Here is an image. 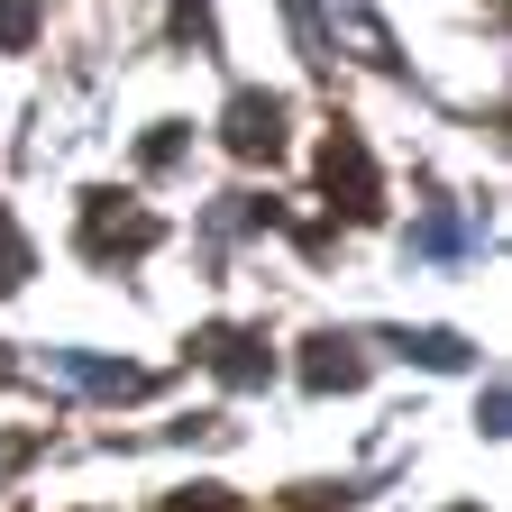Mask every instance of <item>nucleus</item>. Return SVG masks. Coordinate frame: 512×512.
Returning <instances> with one entry per match:
<instances>
[{
	"label": "nucleus",
	"instance_id": "obj_1",
	"mask_svg": "<svg viewBox=\"0 0 512 512\" xmlns=\"http://www.w3.org/2000/svg\"><path fill=\"white\" fill-rule=\"evenodd\" d=\"M37 375L55 384V394H74V403H147V394H165V375H156V366L110 357V348H46Z\"/></svg>",
	"mask_w": 512,
	"mask_h": 512
},
{
	"label": "nucleus",
	"instance_id": "obj_2",
	"mask_svg": "<svg viewBox=\"0 0 512 512\" xmlns=\"http://www.w3.org/2000/svg\"><path fill=\"white\" fill-rule=\"evenodd\" d=\"M320 183H330V202L348 220H375L384 211V183H375V156H366L357 128H330V147H320Z\"/></svg>",
	"mask_w": 512,
	"mask_h": 512
},
{
	"label": "nucleus",
	"instance_id": "obj_3",
	"mask_svg": "<svg viewBox=\"0 0 512 512\" xmlns=\"http://www.w3.org/2000/svg\"><path fill=\"white\" fill-rule=\"evenodd\" d=\"M220 147L247 156V165H275V156H284V92H229Z\"/></svg>",
	"mask_w": 512,
	"mask_h": 512
},
{
	"label": "nucleus",
	"instance_id": "obj_4",
	"mask_svg": "<svg viewBox=\"0 0 512 512\" xmlns=\"http://www.w3.org/2000/svg\"><path fill=\"white\" fill-rule=\"evenodd\" d=\"M302 384H311V394H357V384H366V339H348V330L302 339Z\"/></svg>",
	"mask_w": 512,
	"mask_h": 512
},
{
	"label": "nucleus",
	"instance_id": "obj_5",
	"mask_svg": "<svg viewBox=\"0 0 512 512\" xmlns=\"http://www.w3.org/2000/svg\"><path fill=\"white\" fill-rule=\"evenodd\" d=\"M202 357H220L229 384H266V375H275V348L247 339V330H202Z\"/></svg>",
	"mask_w": 512,
	"mask_h": 512
},
{
	"label": "nucleus",
	"instance_id": "obj_6",
	"mask_svg": "<svg viewBox=\"0 0 512 512\" xmlns=\"http://www.w3.org/2000/svg\"><path fill=\"white\" fill-rule=\"evenodd\" d=\"M366 348H394V357H412V366H467V357H476L458 330H375Z\"/></svg>",
	"mask_w": 512,
	"mask_h": 512
},
{
	"label": "nucleus",
	"instance_id": "obj_7",
	"mask_svg": "<svg viewBox=\"0 0 512 512\" xmlns=\"http://www.w3.org/2000/svg\"><path fill=\"white\" fill-rule=\"evenodd\" d=\"M339 37H348V46H366V55L384 64V74H403V46H394V28H384V19L366 10V0H339Z\"/></svg>",
	"mask_w": 512,
	"mask_h": 512
},
{
	"label": "nucleus",
	"instance_id": "obj_8",
	"mask_svg": "<svg viewBox=\"0 0 512 512\" xmlns=\"http://www.w3.org/2000/svg\"><path fill=\"white\" fill-rule=\"evenodd\" d=\"M37 275V247H28V229H19V211L0 202V293H19Z\"/></svg>",
	"mask_w": 512,
	"mask_h": 512
},
{
	"label": "nucleus",
	"instance_id": "obj_9",
	"mask_svg": "<svg viewBox=\"0 0 512 512\" xmlns=\"http://www.w3.org/2000/svg\"><path fill=\"white\" fill-rule=\"evenodd\" d=\"M284 19H293V37H302V64L330 55V19H320V0H284Z\"/></svg>",
	"mask_w": 512,
	"mask_h": 512
},
{
	"label": "nucleus",
	"instance_id": "obj_10",
	"mask_svg": "<svg viewBox=\"0 0 512 512\" xmlns=\"http://www.w3.org/2000/svg\"><path fill=\"white\" fill-rule=\"evenodd\" d=\"M476 430H485V439L512 430V394H503V384H485V394H476Z\"/></svg>",
	"mask_w": 512,
	"mask_h": 512
},
{
	"label": "nucleus",
	"instance_id": "obj_11",
	"mask_svg": "<svg viewBox=\"0 0 512 512\" xmlns=\"http://www.w3.org/2000/svg\"><path fill=\"white\" fill-rule=\"evenodd\" d=\"M37 37V0H0V46H28Z\"/></svg>",
	"mask_w": 512,
	"mask_h": 512
},
{
	"label": "nucleus",
	"instance_id": "obj_12",
	"mask_svg": "<svg viewBox=\"0 0 512 512\" xmlns=\"http://www.w3.org/2000/svg\"><path fill=\"white\" fill-rule=\"evenodd\" d=\"M10 366H19V357H10V348H0V384H10Z\"/></svg>",
	"mask_w": 512,
	"mask_h": 512
},
{
	"label": "nucleus",
	"instance_id": "obj_13",
	"mask_svg": "<svg viewBox=\"0 0 512 512\" xmlns=\"http://www.w3.org/2000/svg\"><path fill=\"white\" fill-rule=\"evenodd\" d=\"M448 512H485V503H448Z\"/></svg>",
	"mask_w": 512,
	"mask_h": 512
}]
</instances>
